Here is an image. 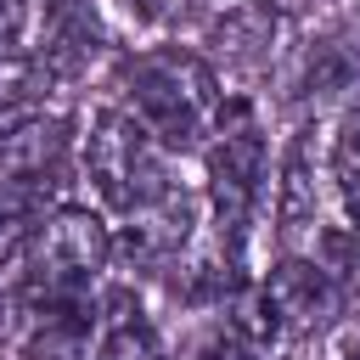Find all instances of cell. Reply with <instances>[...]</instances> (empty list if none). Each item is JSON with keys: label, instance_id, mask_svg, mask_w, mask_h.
<instances>
[{"label": "cell", "instance_id": "obj_3", "mask_svg": "<svg viewBox=\"0 0 360 360\" xmlns=\"http://www.w3.org/2000/svg\"><path fill=\"white\" fill-rule=\"evenodd\" d=\"M84 174L96 180V191L118 208L135 214L146 202H158L174 180L163 169V146L146 135V124L129 107H101L90 135H84Z\"/></svg>", "mask_w": 360, "mask_h": 360}, {"label": "cell", "instance_id": "obj_15", "mask_svg": "<svg viewBox=\"0 0 360 360\" xmlns=\"http://www.w3.org/2000/svg\"><path fill=\"white\" fill-rule=\"evenodd\" d=\"M197 360H264V349H253L248 338H236V332L225 326V332H214V338L197 349Z\"/></svg>", "mask_w": 360, "mask_h": 360}, {"label": "cell", "instance_id": "obj_14", "mask_svg": "<svg viewBox=\"0 0 360 360\" xmlns=\"http://www.w3.org/2000/svg\"><path fill=\"white\" fill-rule=\"evenodd\" d=\"M22 34H28V6L0 0V62H22Z\"/></svg>", "mask_w": 360, "mask_h": 360}, {"label": "cell", "instance_id": "obj_1", "mask_svg": "<svg viewBox=\"0 0 360 360\" xmlns=\"http://www.w3.org/2000/svg\"><path fill=\"white\" fill-rule=\"evenodd\" d=\"M124 96L158 146H197L202 135L219 129V112H225L214 68L180 45H158L135 56L124 68Z\"/></svg>", "mask_w": 360, "mask_h": 360}, {"label": "cell", "instance_id": "obj_17", "mask_svg": "<svg viewBox=\"0 0 360 360\" xmlns=\"http://www.w3.org/2000/svg\"><path fill=\"white\" fill-rule=\"evenodd\" d=\"M129 6H135L141 17H169V11H174V0H129Z\"/></svg>", "mask_w": 360, "mask_h": 360}, {"label": "cell", "instance_id": "obj_10", "mask_svg": "<svg viewBox=\"0 0 360 360\" xmlns=\"http://www.w3.org/2000/svg\"><path fill=\"white\" fill-rule=\"evenodd\" d=\"M276 34H281V17L276 6L264 0H236L225 17H214V45L225 51V62H264L276 51Z\"/></svg>", "mask_w": 360, "mask_h": 360}, {"label": "cell", "instance_id": "obj_11", "mask_svg": "<svg viewBox=\"0 0 360 360\" xmlns=\"http://www.w3.org/2000/svg\"><path fill=\"white\" fill-rule=\"evenodd\" d=\"M360 84V51L349 39H321L304 62V90L315 101H332V96H349Z\"/></svg>", "mask_w": 360, "mask_h": 360}, {"label": "cell", "instance_id": "obj_9", "mask_svg": "<svg viewBox=\"0 0 360 360\" xmlns=\"http://www.w3.org/2000/svg\"><path fill=\"white\" fill-rule=\"evenodd\" d=\"M101 309H107V315H101L96 360H169V349H163L158 326L141 315V304H135L124 287H112Z\"/></svg>", "mask_w": 360, "mask_h": 360}, {"label": "cell", "instance_id": "obj_4", "mask_svg": "<svg viewBox=\"0 0 360 360\" xmlns=\"http://www.w3.org/2000/svg\"><path fill=\"white\" fill-rule=\"evenodd\" d=\"M259 191H264V135H259L253 112L236 101V107L219 112V129H214V146H208V202H214L225 242L242 248V231H248Z\"/></svg>", "mask_w": 360, "mask_h": 360}, {"label": "cell", "instance_id": "obj_7", "mask_svg": "<svg viewBox=\"0 0 360 360\" xmlns=\"http://www.w3.org/2000/svg\"><path fill=\"white\" fill-rule=\"evenodd\" d=\"M107 34L90 11V0H51L45 6V28H39V73L45 79H73L101 56Z\"/></svg>", "mask_w": 360, "mask_h": 360}, {"label": "cell", "instance_id": "obj_13", "mask_svg": "<svg viewBox=\"0 0 360 360\" xmlns=\"http://www.w3.org/2000/svg\"><path fill=\"white\" fill-rule=\"evenodd\" d=\"M287 180H281V219L287 225H304L309 214H315V180H309V152H304V141L287 152V169H281Z\"/></svg>", "mask_w": 360, "mask_h": 360}, {"label": "cell", "instance_id": "obj_6", "mask_svg": "<svg viewBox=\"0 0 360 360\" xmlns=\"http://www.w3.org/2000/svg\"><path fill=\"white\" fill-rule=\"evenodd\" d=\"M191 231H197V202L186 197V191H163L158 202H146V208H135L129 214V225H124V253L135 259V264H152V270H174L180 264V253L191 248Z\"/></svg>", "mask_w": 360, "mask_h": 360}, {"label": "cell", "instance_id": "obj_8", "mask_svg": "<svg viewBox=\"0 0 360 360\" xmlns=\"http://www.w3.org/2000/svg\"><path fill=\"white\" fill-rule=\"evenodd\" d=\"M34 321L39 326L28 332V360H96V338H101L96 298L34 309Z\"/></svg>", "mask_w": 360, "mask_h": 360}, {"label": "cell", "instance_id": "obj_16", "mask_svg": "<svg viewBox=\"0 0 360 360\" xmlns=\"http://www.w3.org/2000/svg\"><path fill=\"white\" fill-rule=\"evenodd\" d=\"M338 360H360V315H349L338 326Z\"/></svg>", "mask_w": 360, "mask_h": 360}, {"label": "cell", "instance_id": "obj_2", "mask_svg": "<svg viewBox=\"0 0 360 360\" xmlns=\"http://www.w3.org/2000/svg\"><path fill=\"white\" fill-rule=\"evenodd\" d=\"M112 259V236L90 208H51L22 231V298L28 309L84 304Z\"/></svg>", "mask_w": 360, "mask_h": 360}, {"label": "cell", "instance_id": "obj_12", "mask_svg": "<svg viewBox=\"0 0 360 360\" xmlns=\"http://www.w3.org/2000/svg\"><path fill=\"white\" fill-rule=\"evenodd\" d=\"M332 180H338V197H343L349 225L360 231V124H343V135L332 146Z\"/></svg>", "mask_w": 360, "mask_h": 360}, {"label": "cell", "instance_id": "obj_5", "mask_svg": "<svg viewBox=\"0 0 360 360\" xmlns=\"http://www.w3.org/2000/svg\"><path fill=\"white\" fill-rule=\"evenodd\" d=\"M264 292L276 304V321H281V338H315L321 326H332V315L349 304L338 292V281L315 264V259H281L270 276H264Z\"/></svg>", "mask_w": 360, "mask_h": 360}, {"label": "cell", "instance_id": "obj_18", "mask_svg": "<svg viewBox=\"0 0 360 360\" xmlns=\"http://www.w3.org/2000/svg\"><path fill=\"white\" fill-rule=\"evenodd\" d=\"M354 6H360V0H354Z\"/></svg>", "mask_w": 360, "mask_h": 360}]
</instances>
